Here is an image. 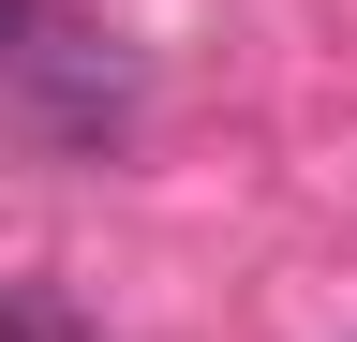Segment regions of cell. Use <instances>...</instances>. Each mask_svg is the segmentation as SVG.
<instances>
[{
    "instance_id": "obj_2",
    "label": "cell",
    "mask_w": 357,
    "mask_h": 342,
    "mask_svg": "<svg viewBox=\"0 0 357 342\" xmlns=\"http://www.w3.org/2000/svg\"><path fill=\"white\" fill-rule=\"evenodd\" d=\"M0 342H89V327L60 313V283H15V297H0Z\"/></svg>"
},
{
    "instance_id": "obj_3",
    "label": "cell",
    "mask_w": 357,
    "mask_h": 342,
    "mask_svg": "<svg viewBox=\"0 0 357 342\" xmlns=\"http://www.w3.org/2000/svg\"><path fill=\"white\" fill-rule=\"evenodd\" d=\"M15 45H30V0H0V75H15Z\"/></svg>"
},
{
    "instance_id": "obj_1",
    "label": "cell",
    "mask_w": 357,
    "mask_h": 342,
    "mask_svg": "<svg viewBox=\"0 0 357 342\" xmlns=\"http://www.w3.org/2000/svg\"><path fill=\"white\" fill-rule=\"evenodd\" d=\"M15 75H45V119H60V134H105V119H119V90H134V75L89 45V30H45V15H30Z\"/></svg>"
}]
</instances>
